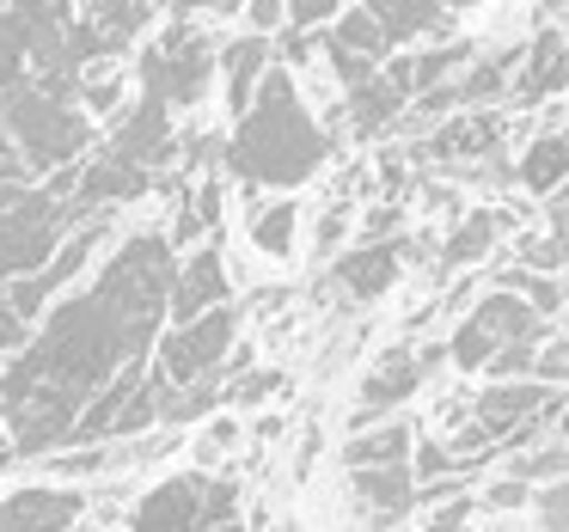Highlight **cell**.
<instances>
[{"instance_id":"obj_44","label":"cell","mask_w":569,"mask_h":532,"mask_svg":"<svg viewBox=\"0 0 569 532\" xmlns=\"http://www.w3.org/2000/svg\"><path fill=\"white\" fill-rule=\"evenodd\" d=\"M557 233H563V239H569V209H557Z\"/></svg>"},{"instance_id":"obj_45","label":"cell","mask_w":569,"mask_h":532,"mask_svg":"<svg viewBox=\"0 0 569 532\" xmlns=\"http://www.w3.org/2000/svg\"><path fill=\"white\" fill-rule=\"evenodd\" d=\"M551 202H557V209H569V184H563V190H557V197H551Z\"/></svg>"},{"instance_id":"obj_20","label":"cell","mask_w":569,"mask_h":532,"mask_svg":"<svg viewBox=\"0 0 569 532\" xmlns=\"http://www.w3.org/2000/svg\"><path fill=\"white\" fill-rule=\"evenodd\" d=\"M515 184L527 190V197H545V202L569 184V135L563 129H545V135H532L527 148H520Z\"/></svg>"},{"instance_id":"obj_17","label":"cell","mask_w":569,"mask_h":532,"mask_svg":"<svg viewBox=\"0 0 569 532\" xmlns=\"http://www.w3.org/2000/svg\"><path fill=\"white\" fill-rule=\"evenodd\" d=\"M502 148V117L496 111H453L441 129L429 135V160H490Z\"/></svg>"},{"instance_id":"obj_10","label":"cell","mask_w":569,"mask_h":532,"mask_svg":"<svg viewBox=\"0 0 569 532\" xmlns=\"http://www.w3.org/2000/svg\"><path fill=\"white\" fill-rule=\"evenodd\" d=\"M435 361H447V349H422V355H410V349H386V355L368 368V380H361L356 429H368V422H386V416H392V410L405 404V398L417 392L422 380H429Z\"/></svg>"},{"instance_id":"obj_8","label":"cell","mask_w":569,"mask_h":532,"mask_svg":"<svg viewBox=\"0 0 569 532\" xmlns=\"http://www.w3.org/2000/svg\"><path fill=\"white\" fill-rule=\"evenodd\" d=\"M233 343H239V312L233 307H214L190 324H166L160 343H153V373L172 380V385L214 380V373L233 361Z\"/></svg>"},{"instance_id":"obj_46","label":"cell","mask_w":569,"mask_h":532,"mask_svg":"<svg viewBox=\"0 0 569 532\" xmlns=\"http://www.w3.org/2000/svg\"><path fill=\"white\" fill-rule=\"evenodd\" d=\"M68 532H92V526H87V520H80V526H68Z\"/></svg>"},{"instance_id":"obj_42","label":"cell","mask_w":569,"mask_h":532,"mask_svg":"<svg viewBox=\"0 0 569 532\" xmlns=\"http://www.w3.org/2000/svg\"><path fill=\"white\" fill-rule=\"evenodd\" d=\"M178 13H239V0H172Z\"/></svg>"},{"instance_id":"obj_4","label":"cell","mask_w":569,"mask_h":532,"mask_svg":"<svg viewBox=\"0 0 569 532\" xmlns=\"http://www.w3.org/2000/svg\"><path fill=\"white\" fill-rule=\"evenodd\" d=\"M80 221L87 214L68 197H56L50 184H38V178L0 184V288L19 282V275H38Z\"/></svg>"},{"instance_id":"obj_6","label":"cell","mask_w":569,"mask_h":532,"mask_svg":"<svg viewBox=\"0 0 569 532\" xmlns=\"http://www.w3.org/2000/svg\"><path fill=\"white\" fill-rule=\"evenodd\" d=\"M214 50H221V43H214L209 31H197L190 19L166 26L160 38H148V50H141V62H136L141 92L160 99L172 117L202 111V99H209V87H214Z\"/></svg>"},{"instance_id":"obj_37","label":"cell","mask_w":569,"mask_h":532,"mask_svg":"<svg viewBox=\"0 0 569 532\" xmlns=\"http://www.w3.org/2000/svg\"><path fill=\"white\" fill-rule=\"evenodd\" d=\"M483 502H490V508H532V483L502 478V483H490V490H483Z\"/></svg>"},{"instance_id":"obj_33","label":"cell","mask_w":569,"mask_h":532,"mask_svg":"<svg viewBox=\"0 0 569 532\" xmlns=\"http://www.w3.org/2000/svg\"><path fill=\"white\" fill-rule=\"evenodd\" d=\"M356 0H288V31H325L337 26V13Z\"/></svg>"},{"instance_id":"obj_3","label":"cell","mask_w":569,"mask_h":532,"mask_svg":"<svg viewBox=\"0 0 569 532\" xmlns=\"http://www.w3.org/2000/svg\"><path fill=\"white\" fill-rule=\"evenodd\" d=\"M0 129H7V141H13L19 165H26L31 178H50V172H62V165H80L92 148H99L92 117L80 111L74 99L43 92L38 80H26L19 92L0 99Z\"/></svg>"},{"instance_id":"obj_40","label":"cell","mask_w":569,"mask_h":532,"mask_svg":"<svg viewBox=\"0 0 569 532\" xmlns=\"http://www.w3.org/2000/svg\"><path fill=\"white\" fill-rule=\"evenodd\" d=\"M276 385H282V373H276V368H263V373H251V380H239V404H263V398H270L276 392Z\"/></svg>"},{"instance_id":"obj_39","label":"cell","mask_w":569,"mask_h":532,"mask_svg":"<svg viewBox=\"0 0 569 532\" xmlns=\"http://www.w3.org/2000/svg\"><path fill=\"white\" fill-rule=\"evenodd\" d=\"M422 532H478V526H471V502H447Z\"/></svg>"},{"instance_id":"obj_18","label":"cell","mask_w":569,"mask_h":532,"mask_svg":"<svg viewBox=\"0 0 569 532\" xmlns=\"http://www.w3.org/2000/svg\"><path fill=\"white\" fill-rule=\"evenodd\" d=\"M349 490H356V502L373 520H398L417 508V471H410V459L405 465H356L349 471Z\"/></svg>"},{"instance_id":"obj_36","label":"cell","mask_w":569,"mask_h":532,"mask_svg":"<svg viewBox=\"0 0 569 532\" xmlns=\"http://www.w3.org/2000/svg\"><path fill=\"white\" fill-rule=\"evenodd\" d=\"M343 233H349V209H325L319 214V233H312V258H331Z\"/></svg>"},{"instance_id":"obj_32","label":"cell","mask_w":569,"mask_h":532,"mask_svg":"<svg viewBox=\"0 0 569 532\" xmlns=\"http://www.w3.org/2000/svg\"><path fill=\"white\" fill-rule=\"evenodd\" d=\"M532 514H539V532H569V478L532 490Z\"/></svg>"},{"instance_id":"obj_9","label":"cell","mask_w":569,"mask_h":532,"mask_svg":"<svg viewBox=\"0 0 569 532\" xmlns=\"http://www.w3.org/2000/svg\"><path fill=\"white\" fill-rule=\"evenodd\" d=\"M104 148L123 153V160H136V165H148V172H160V165L178 153V117L166 111L160 99L136 92V99H129L123 111L111 117V129H104Z\"/></svg>"},{"instance_id":"obj_29","label":"cell","mask_w":569,"mask_h":532,"mask_svg":"<svg viewBox=\"0 0 569 532\" xmlns=\"http://www.w3.org/2000/svg\"><path fill=\"white\" fill-rule=\"evenodd\" d=\"M233 446H239V422L233 416H209V429L190 441V459H197V471H214Z\"/></svg>"},{"instance_id":"obj_23","label":"cell","mask_w":569,"mask_h":532,"mask_svg":"<svg viewBox=\"0 0 569 532\" xmlns=\"http://www.w3.org/2000/svg\"><path fill=\"white\" fill-rule=\"evenodd\" d=\"M343 111H349V123H356V135H380L392 117H405L410 111V99L386 80V68L368 80V87H356V92H343Z\"/></svg>"},{"instance_id":"obj_27","label":"cell","mask_w":569,"mask_h":532,"mask_svg":"<svg viewBox=\"0 0 569 532\" xmlns=\"http://www.w3.org/2000/svg\"><path fill=\"white\" fill-rule=\"evenodd\" d=\"M496 288H508V294H520L532 312H539V319H551V312H563V300H569L557 275H545V270H527V263H520V270H508Z\"/></svg>"},{"instance_id":"obj_25","label":"cell","mask_w":569,"mask_h":532,"mask_svg":"<svg viewBox=\"0 0 569 532\" xmlns=\"http://www.w3.org/2000/svg\"><path fill=\"white\" fill-rule=\"evenodd\" d=\"M325 43H331V50H349V56H368V62H386V56H392L386 50V31L373 26V13L361 7V0L337 13V26L325 31Z\"/></svg>"},{"instance_id":"obj_34","label":"cell","mask_w":569,"mask_h":532,"mask_svg":"<svg viewBox=\"0 0 569 532\" xmlns=\"http://www.w3.org/2000/svg\"><path fill=\"white\" fill-rule=\"evenodd\" d=\"M239 19L258 38H276V31H288V0H239Z\"/></svg>"},{"instance_id":"obj_30","label":"cell","mask_w":569,"mask_h":532,"mask_svg":"<svg viewBox=\"0 0 569 532\" xmlns=\"http://www.w3.org/2000/svg\"><path fill=\"white\" fill-rule=\"evenodd\" d=\"M508 478L532 483V490H545V483L569 478V446H539V453H520V459H515V471H508Z\"/></svg>"},{"instance_id":"obj_2","label":"cell","mask_w":569,"mask_h":532,"mask_svg":"<svg viewBox=\"0 0 569 532\" xmlns=\"http://www.w3.org/2000/svg\"><path fill=\"white\" fill-rule=\"evenodd\" d=\"M325 160H331V129L312 117V104L295 87V74L276 62L263 74L251 111L221 141V172L251 184V190H300L307 178L325 172Z\"/></svg>"},{"instance_id":"obj_35","label":"cell","mask_w":569,"mask_h":532,"mask_svg":"<svg viewBox=\"0 0 569 532\" xmlns=\"http://www.w3.org/2000/svg\"><path fill=\"white\" fill-rule=\"evenodd\" d=\"M532 380H545V385H563V380H569V337H563V343H539Z\"/></svg>"},{"instance_id":"obj_14","label":"cell","mask_w":569,"mask_h":532,"mask_svg":"<svg viewBox=\"0 0 569 532\" xmlns=\"http://www.w3.org/2000/svg\"><path fill=\"white\" fill-rule=\"evenodd\" d=\"M87 514V495L74 483H26L0 495V532H68Z\"/></svg>"},{"instance_id":"obj_16","label":"cell","mask_w":569,"mask_h":532,"mask_svg":"<svg viewBox=\"0 0 569 532\" xmlns=\"http://www.w3.org/2000/svg\"><path fill=\"white\" fill-rule=\"evenodd\" d=\"M337 288H343L349 300H380L398 288V275H405V251L392 245V239H380V245H356L343 251V258L331 263Z\"/></svg>"},{"instance_id":"obj_38","label":"cell","mask_w":569,"mask_h":532,"mask_svg":"<svg viewBox=\"0 0 569 532\" xmlns=\"http://www.w3.org/2000/svg\"><path fill=\"white\" fill-rule=\"evenodd\" d=\"M398 227H405V209H368V214H361V233H368V245L392 239Z\"/></svg>"},{"instance_id":"obj_1","label":"cell","mask_w":569,"mask_h":532,"mask_svg":"<svg viewBox=\"0 0 569 532\" xmlns=\"http://www.w3.org/2000/svg\"><path fill=\"white\" fill-rule=\"evenodd\" d=\"M178 251L160 227L123 233L104 263L38 319L31 343L0 361V422L19 453H62L74 422L117 373L141 368L166 331Z\"/></svg>"},{"instance_id":"obj_7","label":"cell","mask_w":569,"mask_h":532,"mask_svg":"<svg viewBox=\"0 0 569 532\" xmlns=\"http://www.w3.org/2000/svg\"><path fill=\"white\" fill-rule=\"evenodd\" d=\"M515 343H545V319L520 294L490 288V294H478L466 312H459L453 337H447V361H453L459 373H478Z\"/></svg>"},{"instance_id":"obj_43","label":"cell","mask_w":569,"mask_h":532,"mask_svg":"<svg viewBox=\"0 0 569 532\" xmlns=\"http://www.w3.org/2000/svg\"><path fill=\"white\" fill-rule=\"evenodd\" d=\"M435 7H447V13H466V7H483V0H435Z\"/></svg>"},{"instance_id":"obj_15","label":"cell","mask_w":569,"mask_h":532,"mask_svg":"<svg viewBox=\"0 0 569 532\" xmlns=\"http://www.w3.org/2000/svg\"><path fill=\"white\" fill-rule=\"evenodd\" d=\"M373 13V26L386 31V50H410V43H453V19L447 7H435V0H361Z\"/></svg>"},{"instance_id":"obj_5","label":"cell","mask_w":569,"mask_h":532,"mask_svg":"<svg viewBox=\"0 0 569 532\" xmlns=\"http://www.w3.org/2000/svg\"><path fill=\"white\" fill-rule=\"evenodd\" d=\"M129 532H251L239 483L221 471H172L160 478L136 508H129Z\"/></svg>"},{"instance_id":"obj_13","label":"cell","mask_w":569,"mask_h":532,"mask_svg":"<svg viewBox=\"0 0 569 532\" xmlns=\"http://www.w3.org/2000/svg\"><path fill=\"white\" fill-rule=\"evenodd\" d=\"M270 68H276V38H258V31H233V38L214 50V87H221L233 123L251 111V99H258Z\"/></svg>"},{"instance_id":"obj_41","label":"cell","mask_w":569,"mask_h":532,"mask_svg":"<svg viewBox=\"0 0 569 532\" xmlns=\"http://www.w3.org/2000/svg\"><path fill=\"white\" fill-rule=\"evenodd\" d=\"M19 178H31V172H26V165H19L13 141H7V129H0V184H19Z\"/></svg>"},{"instance_id":"obj_28","label":"cell","mask_w":569,"mask_h":532,"mask_svg":"<svg viewBox=\"0 0 569 532\" xmlns=\"http://www.w3.org/2000/svg\"><path fill=\"white\" fill-rule=\"evenodd\" d=\"M31 80V50H26V31H19L13 13H0V99L19 92Z\"/></svg>"},{"instance_id":"obj_11","label":"cell","mask_w":569,"mask_h":532,"mask_svg":"<svg viewBox=\"0 0 569 532\" xmlns=\"http://www.w3.org/2000/svg\"><path fill=\"white\" fill-rule=\"evenodd\" d=\"M214 307H233V282H227V258L214 245H197L178 258L172 294H166V324H190Z\"/></svg>"},{"instance_id":"obj_24","label":"cell","mask_w":569,"mask_h":532,"mask_svg":"<svg viewBox=\"0 0 569 532\" xmlns=\"http://www.w3.org/2000/svg\"><path fill=\"white\" fill-rule=\"evenodd\" d=\"M148 19H153V0H92L87 7V26L104 38V50L136 43L141 31H148Z\"/></svg>"},{"instance_id":"obj_12","label":"cell","mask_w":569,"mask_h":532,"mask_svg":"<svg viewBox=\"0 0 569 532\" xmlns=\"http://www.w3.org/2000/svg\"><path fill=\"white\" fill-rule=\"evenodd\" d=\"M569 92V31L545 26L520 43L515 80H508V99L515 104H551Z\"/></svg>"},{"instance_id":"obj_21","label":"cell","mask_w":569,"mask_h":532,"mask_svg":"<svg viewBox=\"0 0 569 532\" xmlns=\"http://www.w3.org/2000/svg\"><path fill=\"white\" fill-rule=\"evenodd\" d=\"M508 227H515V221H508V209H471L466 221L441 239V258H435V263H441V270H471V263L490 258L496 239H502Z\"/></svg>"},{"instance_id":"obj_22","label":"cell","mask_w":569,"mask_h":532,"mask_svg":"<svg viewBox=\"0 0 569 532\" xmlns=\"http://www.w3.org/2000/svg\"><path fill=\"white\" fill-rule=\"evenodd\" d=\"M410 446H417V429H410L405 416H392V422H368V429L349 434L343 465H349V471H356V465H405Z\"/></svg>"},{"instance_id":"obj_31","label":"cell","mask_w":569,"mask_h":532,"mask_svg":"<svg viewBox=\"0 0 569 532\" xmlns=\"http://www.w3.org/2000/svg\"><path fill=\"white\" fill-rule=\"evenodd\" d=\"M111 459H117L111 441H99V446H62V453H50V471H62V478H87V471H104Z\"/></svg>"},{"instance_id":"obj_19","label":"cell","mask_w":569,"mask_h":532,"mask_svg":"<svg viewBox=\"0 0 569 532\" xmlns=\"http://www.w3.org/2000/svg\"><path fill=\"white\" fill-rule=\"evenodd\" d=\"M300 227H307L300 202H295V197H276V202H263V209H251V221H246V245L258 251L263 263H295V251H300Z\"/></svg>"},{"instance_id":"obj_26","label":"cell","mask_w":569,"mask_h":532,"mask_svg":"<svg viewBox=\"0 0 569 532\" xmlns=\"http://www.w3.org/2000/svg\"><path fill=\"white\" fill-rule=\"evenodd\" d=\"M74 104L92 117V123H99V117L111 123V117L129 104V80L117 74V68H87V74H80V87H74Z\"/></svg>"}]
</instances>
